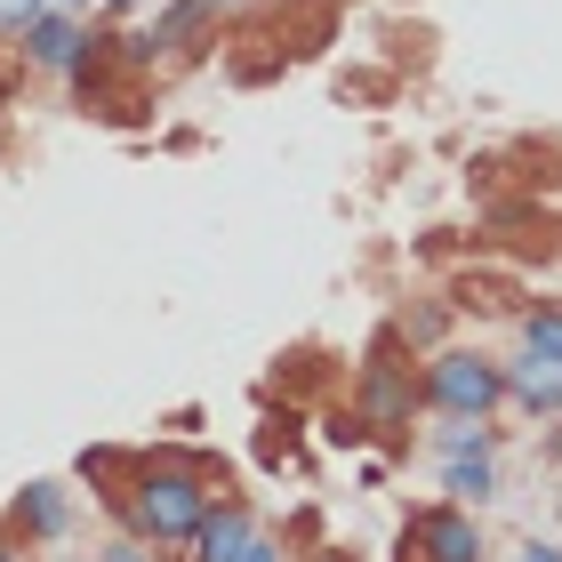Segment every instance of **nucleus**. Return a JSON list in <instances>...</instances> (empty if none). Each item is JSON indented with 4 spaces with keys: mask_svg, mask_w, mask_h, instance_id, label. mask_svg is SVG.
Segmentation results:
<instances>
[{
    "mask_svg": "<svg viewBox=\"0 0 562 562\" xmlns=\"http://www.w3.org/2000/svg\"><path fill=\"white\" fill-rule=\"evenodd\" d=\"M411 547L426 562H482V522L458 506H434V515H411Z\"/></svg>",
    "mask_w": 562,
    "mask_h": 562,
    "instance_id": "20e7f679",
    "label": "nucleus"
},
{
    "mask_svg": "<svg viewBox=\"0 0 562 562\" xmlns=\"http://www.w3.org/2000/svg\"><path fill=\"white\" fill-rule=\"evenodd\" d=\"M105 9H137V0H105Z\"/></svg>",
    "mask_w": 562,
    "mask_h": 562,
    "instance_id": "a211bd4d",
    "label": "nucleus"
},
{
    "mask_svg": "<svg viewBox=\"0 0 562 562\" xmlns=\"http://www.w3.org/2000/svg\"><path fill=\"white\" fill-rule=\"evenodd\" d=\"M16 530L24 539H65V522H72V498H65V482H33V491H24L16 506Z\"/></svg>",
    "mask_w": 562,
    "mask_h": 562,
    "instance_id": "0eeeda50",
    "label": "nucleus"
},
{
    "mask_svg": "<svg viewBox=\"0 0 562 562\" xmlns=\"http://www.w3.org/2000/svg\"><path fill=\"white\" fill-rule=\"evenodd\" d=\"M442 491H450V498H474V506H482V498L498 491V474H491V450H458L450 467H442Z\"/></svg>",
    "mask_w": 562,
    "mask_h": 562,
    "instance_id": "9d476101",
    "label": "nucleus"
},
{
    "mask_svg": "<svg viewBox=\"0 0 562 562\" xmlns=\"http://www.w3.org/2000/svg\"><path fill=\"white\" fill-rule=\"evenodd\" d=\"M0 562H24V554H16V547H0Z\"/></svg>",
    "mask_w": 562,
    "mask_h": 562,
    "instance_id": "f3484780",
    "label": "nucleus"
},
{
    "mask_svg": "<svg viewBox=\"0 0 562 562\" xmlns=\"http://www.w3.org/2000/svg\"><path fill=\"white\" fill-rule=\"evenodd\" d=\"M217 24V0H169L153 16V48H201V33Z\"/></svg>",
    "mask_w": 562,
    "mask_h": 562,
    "instance_id": "1a4fd4ad",
    "label": "nucleus"
},
{
    "mask_svg": "<svg viewBox=\"0 0 562 562\" xmlns=\"http://www.w3.org/2000/svg\"><path fill=\"white\" fill-rule=\"evenodd\" d=\"M506 402H522L530 418H562V362L515 353V362H506Z\"/></svg>",
    "mask_w": 562,
    "mask_h": 562,
    "instance_id": "423d86ee",
    "label": "nucleus"
},
{
    "mask_svg": "<svg viewBox=\"0 0 562 562\" xmlns=\"http://www.w3.org/2000/svg\"><path fill=\"white\" fill-rule=\"evenodd\" d=\"M16 41H24V57H33L41 72H72L89 57V33H81V16H72V9H41Z\"/></svg>",
    "mask_w": 562,
    "mask_h": 562,
    "instance_id": "7ed1b4c3",
    "label": "nucleus"
},
{
    "mask_svg": "<svg viewBox=\"0 0 562 562\" xmlns=\"http://www.w3.org/2000/svg\"><path fill=\"white\" fill-rule=\"evenodd\" d=\"M234 562H290V554H281V547H273V530H266V522H258V539H249V547H241V554H234Z\"/></svg>",
    "mask_w": 562,
    "mask_h": 562,
    "instance_id": "4468645a",
    "label": "nucleus"
},
{
    "mask_svg": "<svg viewBox=\"0 0 562 562\" xmlns=\"http://www.w3.org/2000/svg\"><path fill=\"white\" fill-rule=\"evenodd\" d=\"M522 562H562V547H522Z\"/></svg>",
    "mask_w": 562,
    "mask_h": 562,
    "instance_id": "dca6fc26",
    "label": "nucleus"
},
{
    "mask_svg": "<svg viewBox=\"0 0 562 562\" xmlns=\"http://www.w3.org/2000/svg\"><path fill=\"white\" fill-rule=\"evenodd\" d=\"M41 9H48V0H0V33H24Z\"/></svg>",
    "mask_w": 562,
    "mask_h": 562,
    "instance_id": "ddd939ff",
    "label": "nucleus"
},
{
    "mask_svg": "<svg viewBox=\"0 0 562 562\" xmlns=\"http://www.w3.org/2000/svg\"><path fill=\"white\" fill-rule=\"evenodd\" d=\"M249 539H258V515H249L241 498H217L210 515H201V530H193L186 547H193V562H234Z\"/></svg>",
    "mask_w": 562,
    "mask_h": 562,
    "instance_id": "39448f33",
    "label": "nucleus"
},
{
    "mask_svg": "<svg viewBox=\"0 0 562 562\" xmlns=\"http://www.w3.org/2000/svg\"><path fill=\"white\" fill-rule=\"evenodd\" d=\"M442 450H491V418H442Z\"/></svg>",
    "mask_w": 562,
    "mask_h": 562,
    "instance_id": "f8f14e48",
    "label": "nucleus"
},
{
    "mask_svg": "<svg viewBox=\"0 0 562 562\" xmlns=\"http://www.w3.org/2000/svg\"><path fill=\"white\" fill-rule=\"evenodd\" d=\"M121 515L145 547H186L201 515H210V474L201 467H145L130 491H121Z\"/></svg>",
    "mask_w": 562,
    "mask_h": 562,
    "instance_id": "f257e3e1",
    "label": "nucleus"
},
{
    "mask_svg": "<svg viewBox=\"0 0 562 562\" xmlns=\"http://www.w3.org/2000/svg\"><path fill=\"white\" fill-rule=\"evenodd\" d=\"M411 402H418V386L402 378L394 362H370V386H362V411H370V426H402L411 418Z\"/></svg>",
    "mask_w": 562,
    "mask_h": 562,
    "instance_id": "6e6552de",
    "label": "nucleus"
},
{
    "mask_svg": "<svg viewBox=\"0 0 562 562\" xmlns=\"http://www.w3.org/2000/svg\"><path fill=\"white\" fill-rule=\"evenodd\" d=\"M418 394L434 402L442 418H491L506 402V362H491V353H467V346H442L418 378Z\"/></svg>",
    "mask_w": 562,
    "mask_h": 562,
    "instance_id": "f03ea898",
    "label": "nucleus"
},
{
    "mask_svg": "<svg viewBox=\"0 0 562 562\" xmlns=\"http://www.w3.org/2000/svg\"><path fill=\"white\" fill-rule=\"evenodd\" d=\"M522 353L562 362V305H530V314H522Z\"/></svg>",
    "mask_w": 562,
    "mask_h": 562,
    "instance_id": "9b49d317",
    "label": "nucleus"
},
{
    "mask_svg": "<svg viewBox=\"0 0 562 562\" xmlns=\"http://www.w3.org/2000/svg\"><path fill=\"white\" fill-rule=\"evenodd\" d=\"M105 562H145V539H137V530H130V539H113V547H105Z\"/></svg>",
    "mask_w": 562,
    "mask_h": 562,
    "instance_id": "2eb2a0df",
    "label": "nucleus"
}]
</instances>
